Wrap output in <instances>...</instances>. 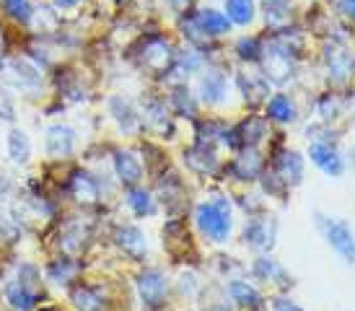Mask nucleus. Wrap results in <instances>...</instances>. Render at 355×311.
Wrapping results in <instances>:
<instances>
[{"label": "nucleus", "mask_w": 355, "mask_h": 311, "mask_svg": "<svg viewBox=\"0 0 355 311\" xmlns=\"http://www.w3.org/2000/svg\"><path fill=\"white\" fill-rule=\"evenodd\" d=\"M107 224L109 213H89V210L65 208L58 215V221L40 236V249L44 254L60 252L94 260L96 252L104 246Z\"/></svg>", "instance_id": "1"}, {"label": "nucleus", "mask_w": 355, "mask_h": 311, "mask_svg": "<svg viewBox=\"0 0 355 311\" xmlns=\"http://www.w3.org/2000/svg\"><path fill=\"white\" fill-rule=\"evenodd\" d=\"M50 96L60 99L70 112H83L99 101L96 73L80 60H62L50 70Z\"/></svg>", "instance_id": "2"}, {"label": "nucleus", "mask_w": 355, "mask_h": 311, "mask_svg": "<svg viewBox=\"0 0 355 311\" xmlns=\"http://www.w3.org/2000/svg\"><path fill=\"white\" fill-rule=\"evenodd\" d=\"M177 52L179 47L166 31L143 29L130 44L122 47V60L132 68H138L140 73H148L150 78L161 81L168 73V68L174 65Z\"/></svg>", "instance_id": "3"}, {"label": "nucleus", "mask_w": 355, "mask_h": 311, "mask_svg": "<svg viewBox=\"0 0 355 311\" xmlns=\"http://www.w3.org/2000/svg\"><path fill=\"white\" fill-rule=\"evenodd\" d=\"M234 200L228 192H210L189 208L192 228L207 244H226L234 233Z\"/></svg>", "instance_id": "4"}, {"label": "nucleus", "mask_w": 355, "mask_h": 311, "mask_svg": "<svg viewBox=\"0 0 355 311\" xmlns=\"http://www.w3.org/2000/svg\"><path fill=\"white\" fill-rule=\"evenodd\" d=\"M0 81L21 99L24 107H40L50 96V73H44L40 65H34L29 58L19 52L6 55V65L0 70Z\"/></svg>", "instance_id": "5"}, {"label": "nucleus", "mask_w": 355, "mask_h": 311, "mask_svg": "<svg viewBox=\"0 0 355 311\" xmlns=\"http://www.w3.org/2000/svg\"><path fill=\"white\" fill-rule=\"evenodd\" d=\"M86 146L83 127L73 119H50L40 125V153L44 164H73Z\"/></svg>", "instance_id": "6"}, {"label": "nucleus", "mask_w": 355, "mask_h": 311, "mask_svg": "<svg viewBox=\"0 0 355 311\" xmlns=\"http://www.w3.org/2000/svg\"><path fill=\"white\" fill-rule=\"evenodd\" d=\"M104 244L117 254L122 262H130L135 267L146 264L150 257L148 233L138 221H130V218H109Z\"/></svg>", "instance_id": "7"}, {"label": "nucleus", "mask_w": 355, "mask_h": 311, "mask_svg": "<svg viewBox=\"0 0 355 311\" xmlns=\"http://www.w3.org/2000/svg\"><path fill=\"white\" fill-rule=\"evenodd\" d=\"M132 296L140 311H166L174 296V280L161 264H138L132 272Z\"/></svg>", "instance_id": "8"}, {"label": "nucleus", "mask_w": 355, "mask_h": 311, "mask_svg": "<svg viewBox=\"0 0 355 311\" xmlns=\"http://www.w3.org/2000/svg\"><path fill=\"white\" fill-rule=\"evenodd\" d=\"M101 122L112 125L114 135L122 140H140L143 137V122H140L138 101L130 99L122 91H107L99 96Z\"/></svg>", "instance_id": "9"}, {"label": "nucleus", "mask_w": 355, "mask_h": 311, "mask_svg": "<svg viewBox=\"0 0 355 311\" xmlns=\"http://www.w3.org/2000/svg\"><path fill=\"white\" fill-rule=\"evenodd\" d=\"M70 311H117V293L112 288V280L99 278L96 272H89L70 291L60 296Z\"/></svg>", "instance_id": "10"}, {"label": "nucleus", "mask_w": 355, "mask_h": 311, "mask_svg": "<svg viewBox=\"0 0 355 311\" xmlns=\"http://www.w3.org/2000/svg\"><path fill=\"white\" fill-rule=\"evenodd\" d=\"M42 272H44V283H47L52 296H62V293L70 291L76 283L89 275L91 260L73 257V254L50 252L42 257Z\"/></svg>", "instance_id": "11"}, {"label": "nucleus", "mask_w": 355, "mask_h": 311, "mask_svg": "<svg viewBox=\"0 0 355 311\" xmlns=\"http://www.w3.org/2000/svg\"><path fill=\"white\" fill-rule=\"evenodd\" d=\"M138 109L140 122H143V137H153V140H161V143L174 140L179 119L171 115L164 94L143 91V96L138 99Z\"/></svg>", "instance_id": "12"}, {"label": "nucleus", "mask_w": 355, "mask_h": 311, "mask_svg": "<svg viewBox=\"0 0 355 311\" xmlns=\"http://www.w3.org/2000/svg\"><path fill=\"white\" fill-rule=\"evenodd\" d=\"M3 164L19 171V174H29L37 169L40 158H37V143L31 137L29 127L10 125L6 127V140H3Z\"/></svg>", "instance_id": "13"}, {"label": "nucleus", "mask_w": 355, "mask_h": 311, "mask_svg": "<svg viewBox=\"0 0 355 311\" xmlns=\"http://www.w3.org/2000/svg\"><path fill=\"white\" fill-rule=\"evenodd\" d=\"M150 190H153L161 210L166 215H187V210L192 208V200H189L187 192V179L179 174L174 166L166 169L164 174L153 176Z\"/></svg>", "instance_id": "14"}, {"label": "nucleus", "mask_w": 355, "mask_h": 311, "mask_svg": "<svg viewBox=\"0 0 355 311\" xmlns=\"http://www.w3.org/2000/svg\"><path fill=\"white\" fill-rule=\"evenodd\" d=\"M109 174L114 176L119 190L146 185V166L138 148L128 143H112L109 146Z\"/></svg>", "instance_id": "15"}, {"label": "nucleus", "mask_w": 355, "mask_h": 311, "mask_svg": "<svg viewBox=\"0 0 355 311\" xmlns=\"http://www.w3.org/2000/svg\"><path fill=\"white\" fill-rule=\"evenodd\" d=\"M267 137H272L267 117L249 112L241 119L231 122L226 137H223V148H228V153H236L241 148H259Z\"/></svg>", "instance_id": "16"}, {"label": "nucleus", "mask_w": 355, "mask_h": 311, "mask_svg": "<svg viewBox=\"0 0 355 311\" xmlns=\"http://www.w3.org/2000/svg\"><path fill=\"white\" fill-rule=\"evenodd\" d=\"M182 166L187 169V174L200 176V179H220L223 174V156H220V148L216 146H205V143H189V146L182 148Z\"/></svg>", "instance_id": "17"}, {"label": "nucleus", "mask_w": 355, "mask_h": 311, "mask_svg": "<svg viewBox=\"0 0 355 311\" xmlns=\"http://www.w3.org/2000/svg\"><path fill=\"white\" fill-rule=\"evenodd\" d=\"M195 94H198V101L202 109H220L231 96V76L226 70L216 68V65H207L202 73L195 81Z\"/></svg>", "instance_id": "18"}, {"label": "nucleus", "mask_w": 355, "mask_h": 311, "mask_svg": "<svg viewBox=\"0 0 355 311\" xmlns=\"http://www.w3.org/2000/svg\"><path fill=\"white\" fill-rule=\"evenodd\" d=\"M265 166L267 158L259 148H241V151L228 156L220 179H231V182H239V185H257L262 171H265Z\"/></svg>", "instance_id": "19"}, {"label": "nucleus", "mask_w": 355, "mask_h": 311, "mask_svg": "<svg viewBox=\"0 0 355 311\" xmlns=\"http://www.w3.org/2000/svg\"><path fill=\"white\" fill-rule=\"evenodd\" d=\"M161 242L174 262H189L195 257V236L189 231L187 215H168L161 228Z\"/></svg>", "instance_id": "20"}, {"label": "nucleus", "mask_w": 355, "mask_h": 311, "mask_svg": "<svg viewBox=\"0 0 355 311\" xmlns=\"http://www.w3.org/2000/svg\"><path fill=\"white\" fill-rule=\"evenodd\" d=\"M241 244L257 254H270L277 244V221L272 215H249L241 226Z\"/></svg>", "instance_id": "21"}, {"label": "nucleus", "mask_w": 355, "mask_h": 311, "mask_svg": "<svg viewBox=\"0 0 355 311\" xmlns=\"http://www.w3.org/2000/svg\"><path fill=\"white\" fill-rule=\"evenodd\" d=\"M117 205L128 213L130 221H150L161 213V205H158L156 194L150 190V185H138L122 190L117 197Z\"/></svg>", "instance_id": "22"}, {"label": "nucleus", "mask_w": 355, "mask_h": 311, "mask_svg": "<svg viewBox=\"0 0 355 311\" xmlns=\"http://www.w3.org/2000/svg\"><path fill=\"white\" fill-rule=\"evenodd\" d=\"M231 83L244 101V107H249V112H254L270 99V81L262 76V70H236L231 76Z\"/></svg>", "instance_id": "23"}, {"label": "nucleus", "mask_w": 355, "mask_h": 311, "mask_svg": "<svg viewBox=\"0 0 355 311\" xmlns=\"http://www.w3.org/2000/svg\"><path fill=\"white\" fill-rule=\"evenodd\" d=\"M267 166H270L272 171H277V176H280L288 187L301 185V179H304V158H301V153L291 151V148H280V143L270 148Z\"/></svg>", "instance_id": "24"}, {"label": "nucleus", "mask_w": 355, "mask_h": 311, "mask_svg": "<svg viewBox=\"0 0 355 311\" xmlns=\"http://www.w3.org/2000/svg\"><path fill=\"white\" fill-rule=\"evenodd\" d=\"M249 275L262 283V285H272L277 291H288L293 285V278L288 275L286 267L270 254H257L252 264H249Z\"/></svg>", "instance_id": "25"}, {"label": "nucleus", "mask_w": 355, "mask_h": 311, "mask_svg": "<svg viewBox=\"0 0 355 311\" xmlns=\"http://www.w3.org/2000/svg\"><path fill=\"white\" fill-rule=\"evenodd\" d=\"M166 104L171 109V115L177 117V119H198L202 115V107H200L198 101V94H195V88L189 86V83H174V86L166 88Z\"/></svg>", "instance_id": "26"}, {"label": "nucleus", "mask_w": 355, "mask_h": 311, "mask_svg": "<svg viewBox=\"0 0 355 311\" xmlns=\"http://www.w3.org/2000/svg\"><path fill=\"white\" fill-rule=\"evenodd\" d=\"M223 296H226V301L239 311H254V309H259V306H265L262 291L257 288L254 283L244 280V278H231V280H226Z\"/></svg>", "instance_id": "27"}, {"label": "nucleus", "mask_w": 355, "mask_h": 311, "mask_svg": "<svg viewBox=\"0 0 355 311\" xmlns=\"http://www.w3.org/2000/svg\"><path fill=\"white\" fill-rule=\"evenodd\" d=\"M189 125H192V140H195V143L223 148V137H226L231 122L218 115H200L198 119H192Z\"/></svg>", "instance_id": "28"}, {"label": "nucleus", "mask_w": 355, "mask_h": 311, "mask_svg": "<svg viewBox=\"0 0 355 311\" xmlns=\"http://www.w3.org/2000/svg\"><path fill=\"white\" fill-rule=\"evenodd\" d=\"M135 148H138L140 158H143V166H146V179H153V176L164 174L166 169H171V158H168L166 148H164L161 140L140 137Z\"/></svg>", "instance_id": "29"}, {"label": "nucleus", "mask_w": 355, "mask_h": 311, "mask_svg": "<svg viewBox=\"0 0 355 311\" xmlns=\"http://www.w3.org/2000/svg\"><path fill=\"white\" fill-rule=\"evenodd\" d=\"M319 226H322V231H324L327 242L332 244L347 262H355V236H353V231H350V226L343 224V221L324 218V215H319Z\"/></svg>", "instance_id": "30"}, {"label": "nucleus", "mask_w": 355, "mask_h": 311, "mask_svg": "<svg viewBox=\"0 0 355 311\" xmlns=\"http://www.w3.org/2000/svg\"><path fill=\"white\" fill-rule=\"evenodd\" d=\"M37 0H0V21L16 31H29Z\"/></svg>", "instance_id": "31"}, {"label": "nucleus", "mask_w": 355, "mask_h": 311, "mask_svg": "<svg viewBox=\"0 0 355 311\" xmlns=\"http://www.w3.org/2000/svg\"><path fill=\"white\" fill-rule=\"evenodd\" d=\"M29 239L31 236L24 231V226L16 224V218L6 208H0V257L24 252V244Z\"/></svg>", "instance_id": "32"}, {"label": "nucleus", "mask_w": 355, "mask_h": 311, "mask_svg": "<svg viewBox=\"0 0 355 311\" xmlns=\"http://www.w3.org/2000/svg\"><path fill=\"white\" fill-rule=\"evenodd\" d=\"M195 16H198V24L202 26L207 37L218 42V39L228 37L234 31V24L228 21V16L223 13V8H213V6H198L195 8Z\"/></svg>", "instance_id": "33"}, {"label": "nucleus", "mask_w": 355, "mask_h": 311, "mask_svg": "<svg viewBox=\"0 0 355 311\" xmlns=\"http://www.w3.org/2000/svg\"><path fill=\"white\" fill-rule=\"evenodd\" d=\"M262 109H265L267 122H275V125H291V122H296V117H298V109H296V104H293V99L288 96V94H283V91L272 94V96L262 104Z\"/></svg>", "instance_id": "34"}, {"label": "nucleus", "mask_w": 355, "mask_h": 311, "mask_svg": "<svg viewBox=\"0 0 355 311\" xmlns=\"http://www.w3.org/2000/svg\"><path fill=\"white\" fill-rule=\"evenodd\" d=\"M324 62H327V70H329V76L335 78V81H345L350 73H353V65H355V58L347 52L343 44H337V42H329L324 47Z\"/></svg>", "instance_id": "35"}, {"label": "nucleus", "mask_w": 355, "mask_h": 311, "mask_svg": "<svg viewBox=\"0 0 355 311\" xmlns=\"http://www.w3.org/2000/svg\"><path fill=\"white\" fill-rule=\"evenodd\" d=\"M231 52L241 65H259L262 52H265V37L262 34H244L234 42Z\"/></svg>", "instance_id": "36"}, {"label": "nucleus", "mask_w": 355, "mask_h": 311, "mask_svg": "<svg viewBox=\"0 0 355 311\" xmlns=\"http://www.w3.org/2000/svg\"><path fill=\"white\" fill-rule=\"evenodd\" d=\"M65 24V19L60 16L58 10L52 8L47 0H37V10H34V21H31V34H40V37H50Z\"/></svg>", "instance_id": "37"}, {"label": "nucleus", "mask_w": 355, "mask_h": 311, "mask_svg": "<svg viewBox=\"0 0 355 311\" xmlns=\"http://www.w3.org/2000/svg\"><path fill=\"white\" fill-rule=\"evenodd\" d=\"M309 156H311V161H314L322 171H327L329 176L343 174V158L337 156L332 143H327V140H314L311 148H309Z\"/></svg>", "instance_id": "38"}, {"label": "nucleus", "mask_w": 355, "mask_h": 311, "mask_svg": "<svg viewBox=\"0 0 355 311\" xmlns=\"http://www.w3.org/2000/svg\"><path fill=\"white\" fill-rule=\"evenodd\" d=\"M223 13H226L234 26L247 29L257 21L259 6H257V0H223Z\"/></svg>", "instance_id": "39"}, {"label": "nucleus", "mask_w": 355, "mask_h": 311, "mask_svg": "<svg viewBox=\"0 0 355 311\" xmlns=\"http://www.w3.org/2000/svg\"><path fill=\"white\" fill-rule=\"evenodd\" d=\"M21 99L10 91L3 81H0V125L3 127H10V125H19L21 119Z\"/></svg>", "instance_id": "40"}, {"label": "nucleus", "mask_w": 355, "mask_h": 311, "mask_svg": "<svg viewBox=\"0 0 355 311\" xmlns=\"http://www.w3.org/2000/svg\"><path fill=\"white\" fill-rule=\"evenodd\" d=\"M21 192V174L8 169L6 164H0V208H8L16 194Z\"/></svg>", "instance_id": "41"}, {"label": "nucleus", "mask_w": 355, "mask_h": 311, "mask_svg": "<svg viewBox=\"0 0 355 311\" xmlns=\"http://www.w3.org/2000/svg\"><path fill=\"white\" fill-rule=\"evenodd\" d=\"M259 190H262V194L265 197H277V200H286V194L291 187L277 176V171H272L270 166H265V171H262V176H259Z\"/></svg>", "instance_id": "42"}, {"label": "nucleus", "mask_w": 355, "mask_h": 311, "mask_svg": "<svg viewBox=\"0 0 355 311\" xmlns=\"http://www.w3.org/2000/svg\"><path fill=\"white\" fill-rule=\"evenodd\" d=\"M52 8L58 10L60 16L65 21H76V19H83L86 13H89V3L91 0H47Z\"/></svg>", "instance_id": "43"}, {"label": "nucleus", "mask_w": 355, "mask_h": 311, "mask_svg": "<svg viewBox=\"0 0 355 311\" xmlns=\"http://www.w3.org/2000/svg\"><path fill=\"white\" fill-rule=\"evenodd\" d=\"M234 200V208H239L241 213L249 215H259L265 213V194H236V197H231Z\"/></svg>", "instance_id": "44"}, {"label": "nucleus", "mask_w": 355, "mask_h": 311, "mask_svg": "<svg viewBox=\"0 0 355 311\" xmlns=\"http://www.w3.org/2000/svg\"><path fill=\"white\" fill-rule=\"evenodd\" d=\"M16 42H19V31L10 29L8 24L0 21V55H10L16 52Z\"/></svg>", "instance_id": "45"}, {"label": "nucleus", "mask_w": 355, "mask_h": 311, "mask_svg": "<svg viewBox=\"0 0 355 311\" xmlns=\"http://www.w3.org/2000/svg\"><path fill=\"white\" fill-rule=\"evenodd\" d=\"M270 309L272 311H304L296 301H291V299L283 296V293H277V296L270 299Z\"/></svg>", "instance_id": "46"}, {"label": "nucleus", "mask_w": 355, "mask_h": 311, "mask_svg": "<svg viewBox=\"0 0 355 311\" xmlns=\"http://www.w3.org/2000/svg\"><path fill=\"white\" fill-rule=\"evenodd\" d=\"M37 311H70V309L65 306V301H62L60 296H52V299H47Z\"/></svg>", "instance_id": "47"}, {"label": "nucleus", "mask_w": 355, "mask_h": 311, "mask_svg": "<svg viewBox=\"0 0 355 311\" xmlns=\"http://www.w3.org/2000/svg\"><path fill=\"white\" fill-rule=\"evenodd\" d=\"M337 8L347 13L350 19H355V0H337Z\"/></svg>", "instance_id": "48"}, {"label": "nucleus", "mask_w": 355, "mask_h": 311, "mask_svg": "<svg viewBox=\"0 0 355 311\" xmlns=\"http://www.w3.org/2000/svg\"><path fill=\"white\" fill-rule=\"evenodd\" d=\"M205 311H236V309H234L228 301H213Z\"/></svg>", "instance_id": "49"}, {"label": "nucleus", "mask_w": 355, "mask_h": 311, "mask_svg": "<svg viewBox=\"0 0 355 311\" xmlns=\"http://www.w3.org/2000/svg\"><path fill=\"white\" fill-rule=\"evenodd\" d=\"M291 0H262V6L265 8H275V6H288Z\"/></svg>", "instance_id": "50"}, {"label": "nucleus", "mask_w": 355, "mask_h": 311, "mask_svg": "<svg viewBox=\"0 0 355 311\" xmlns=\"http://www.w3.org/2000/svg\"><path fill=\"white\" fill-rule=\"evenodd\" d=\"M109 3H112V6H114V8H128V3H130V0H109Z\"/></svg>", "instance_id": "51"}, {"label": "nucleus", "mask_w": 355, "mask_h": 311, "mask_svg": "<svg viewBox=\"0 0 355 311\" xmlns=\"http://www.w3.org/2000/svg\"><path fill=\"white\" fill-rule=\"evenodd\" d=\"M3 140H6V127L0 125V158H3Z\"/></svg>", "instance_id": "52"}, {"label": "nucleus", "mask_w": 355, "mask_h": 311, "mask_svg": "<svg viewBox=\"0 0 355 311\" xmlns=\"http://www.w3.org/2000/svg\"><path fill=\"white\" fill-rule=\"evenodd\" d=\"M3 65H6V55H0V70H3Z\"/></svg>", "instance_id": "53"}, {"label": "nucleus", "mask_w": 355, "mask_h": 311, "mask_svg": "<svg viewBox=\"0 0 355 311\" xmlns=\"http://www.w3.org/2000/svg\"><path fill=\"white\" fill-rule=\"evenodd\" d=\"M166 311H168V309H166Z\"/></svg>", "instance_id": "54"}]
</instances>
